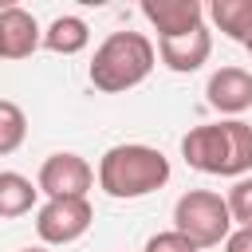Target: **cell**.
Returning a JSON list of instances; mask_svg holds the SVG:
<instances>
[{"mask_svg":"<svg viewBox=\"0 0 252 252\" xmlns=\"http://www.w3.org/2000/svg\"><path fill=\"white\" fill-rule=\"evenodd\" d=\"M209 55H213V32L209 28H197L189 35H173V39H158V59L177 75L205 67Z\"/></svg>","mask_w":252,"mask_h":252,"instance_id":"cell-10","label":"cell"},{"mask_svg":"<svg viewBox=\"0 0 252 252\" xmlns=\"http://www.w3.org/2000/svg\"><path fill=\"white\" fill-rule=\"evenodd\" d=\"M20 252H51V248H43V244H35V248H20Z\"/></svg>","mask_w":252,"mask_h":252,"instance_id":"cell-18","label":"cell"},{"mask_svg":"<svg viewBox=\"0 0 252 252\" xmlns=\"http://www.w3.org/2000/svg\"><path fill=\"white\" fill-rule=\"evenodd\" d=\"M142 16L154 24L158 39H173L205 28V8L197 0H142Z\"/></svg>","mask_w":252,"mask_h":252,"instance_id":"cell-8","label":"cell"},{"mask_svg":"<svg viewBox=\"0 0 252 252\" xmlns=\"http://www.w3.org/2000/svg\"><path fill=\"white\" fill-rule=\"evenodd\" d=\"M181 158L209 177H248L252 173V126L244 118H220L193 126L181 138Z\"/></svg>","mask_w":252,"mask_h":252,"instance_id":"cell-1","label":"cell"},{"mask_svg":"<svg viewBox=\"0 0 252 252\" xmlns=\"http://www.w3.org/2000/svg\"><path fill=\"white\" fill-rule=\"evenodd\" d=\"M94 220V209L87 197H59V201H43L35 209V236L43 240V248H63L75 244Z\"/></svg>","mask_w":252,"mask_h":252,"instance_id":"cell-5","label":"cell"},{"mask_svg":"<svg viewBox=\"0 0 252 252\" xmlns=\"http://www.w3.org/2000/svg\"><path fill=\"white\" fill-rule=\"evenodd\" d=\"M169 181V158L142 142L110 146L98 158V189L114 201H138Z\"/></svg>","mask_w":252,"mask_h":252,"instance_id":"cell-3","label":"cell"},{"mask_svg":"<svg viewBox=\"0 0 252 252\" xmlns=\"http://www.w3.org/2000/svg\"><path fill=\"white\" fill-rule=\"evenodd\" d=\"M205 98L213 110L228 114V118H240L244 110H252V71L228 63V67H217L205 83Z\"/></svg>","mask_w":252,"mask_h":252,"instance_id":"cell-7","label":"cell"},{"mask_svg":"<svg viewBox=\"0 0 252 252\" xmlns=\"http://www.w3.org/2000/svg\"><path fill=\"white\" fill-rule=\"evenodd\" d=\"M244 47H248V55H252V39H248V43H244Z\"/></svg>","mask_w":252,"mask_h":252,"instance_id":"cell-19","label":"cell"},{"mask_svg":"<svg viewBox=\"0 0 252 252\" xmlns=\"http://www.w3.org/2000/svg\"><path fill=\"white\" fill-rule=\"evenodd\" d=\"M35 197H39V185H32V177L16 169H0V220H16L32 213Z\"/></svg>","mask_w":252,"mask_h":252,"instance_id":"cell-11","label":"cell"},{"mask_svg":"<svg viewBox=\"0 0 252 252\" xmlns=\"http://www.w3.org/2000/svg\"><path fill=\"white\" fill-rule=\"evenodd\" d=\"M173 228L189 236L197 248H217L232 236V213L228 201L213 189H189L173 205Z\"/></svg>","mask_w":252,"mask_h":252,"instance_id":"cell-4","label":"cell"},{"mask_svg":"<svg viewBox=\"0 0 252 252\" xmlns=\"http://www.w3.org/2000/svg\"><path fill=\"white\" fill-rule=\"evenodd\" d=\"M24 138H28V114L12 98H0V158L16 154Z\"/></svg>","mask_w":252,"mask_h":252,"instance_id":"cell-14","label":"cell"},{"mask_svg":"<svg viewBox=\"0 0 252 252\" xmlns=\"http://www.w3.org/2000/svg\"><path fill=\"white\" fill-rule=\"evenodd\" d=\"M0 59H4V55H0Z\"/></svg>","mask_w":252,"mask_h":252,"instance_id":"cell-20","label":"cell"},{"mask_svg":"<svg viewBox=\"0 0 252 252\" xmlns=\"http://www.w3.org/2000/svg\"><path fill=\"white\" fill-rule=\"evenodd\" d=\"M35 47H43V32L35 16L20 4L0 8V55L4 59H28Z\"/></svg>","mask_w":252,"mask_h":252,"instance_id":"cell-9","label":"cell"},{"mask_svg":"<svg viewBox=\"0 0 252 252\" xmlns=\"http://www.w3.org/2000/svg\"><path fill=\"white\" fill-rule=\"evenodd\" d=\"M224 252H252V228H232V236L224 240Z\"/></svg>","mask_w":252,"mask_h":252,"instance_id":"cell-17","label":"cell"},{"mask_svg":"<svg viewBox=\"0 0 252 252\" xmlns=\"http://www.w3.org/2000/svg\"><path fill=\"white\" fill-rule=\"evenodd\" d=\"M142 252H201V248H197L189 236H181L177 228H165V232H154Z\"/></svg>","mask_w":252,"mask_h":252,"instance_id":"cell-16","label":"cell"},{"mask_svg":"<svg viewBox=\"0 0 252 252\" xmlns=\"http://www.w3.org/2000/svg\"><path fill=\"white\" fill-rule=\"evenodd\" d=\"M35 185L47 201H59V197H87L91 185H94V169L87 158L71 154V150H59V154H47L39 173H35Z\"/></svg>","mask_w":252,"mask_h":252,"instance_id":"cell-6","label":"cell"},{"mask_svg":"<svg viewBox=\"0 0 252 252\" xmlns=\"http://www.w3.org/2000/svg\"><path fill=\"white\" fill-rule=\"evenodd\" d=\"M209 20L236 43L252 39V0H213L209 4Z\"/></svg>","mask_w":252,"mask_h":252,"instance_id":"cell-13","label":"cell"},{"mask_svg":"<svg viewBox=\"0 0 252 252\" xmlns=\"http://www.w3.org/2000/svg\"><path fill=\"white\" fill-rule=\"evenodd\" d=\"M91 43V28L83 16H55L43 32V47L55 55H79Z\"/></svg>","mask_w":252,"mask_h":252,"instance_id":"cell-12","label":"cell"},{"mask_svg":"<svg viewBox=\"0 0 252 252\" xmlns=\"http://www.w3.org/2000/svg\"><path fill=\"white\" fill-rule=\"evenodd\" d=\"M224 201H228L232 224L252 228V173H248V177H240V181H232V189L224 193Z\"/></svg>","mask_w":252,"mask_h":252,"instance_id":"cell-15","label":"cell"},{"mask_svg":"<svg viewBox=\"0 0 252 252\" xmlns=\"http://www.w3.org/2000/svg\"><path fill=\"white\" fill-rule=\"evenodd\" d=\"M158 63V47L146 32H110L94 55H91V87L102 91V94H122V91H134L138 83L150 79Z\"/></svg>","mask_w":252,"mask_h":252,"instance_id":"cell-2","label":"cell"}]
</instances>
